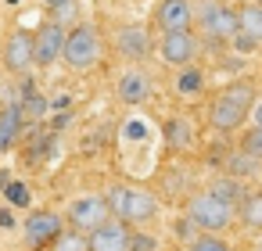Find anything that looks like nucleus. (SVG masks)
I'll use <instances>...</instances> for the list:
<instances>
[{
    "label": "nucleus",
    "instance_id": "nucleus-1",
    "mask_svg": "<svg viewBox=\"0 0 262 251\" xmlns=\"http://www.w3.org/2000/svg\"><path fill=\"white\" fill-rule=\"evenodd\" d=\"M258 104V90L251 79H237L230 86H223L208 108V126L215 133H233L251 119V108Z\"/></svg>",
    "mask_w": 262,
    "mask_h": 251
},
{
    "label": "nucleus",
    "instance_id": "nucleus-2",
    "mask_svg": "<svg viewBox=\"0 0 262 251\" xmlns=\"http://www.w3.org/2000/svg\"><path fill=\"white\" fill-rule=\"evenodd\" d=\"M108 208L115 219H122L126 226H144L158 215V194L147 187H133V183H115L104 194Z\"/></svg>",
    "mask_w": 262,
    "mask_h": 251
},
{
    "label": "nucleus",
    "instance_id": "nucleus-3",
    "mask_svg": "<svg viewBox=\"0 0 262 251\" xmlns=\"http://www.w3.org/2000/svg\"><path fill=\"white\" fill-rule=\"evenodd\" d=\"M72 72H90L101 61V33L90 22H79L69 29L65 36V58H61Z\"/></svg>",
    "mask_w": 262,
    "mask_h": 251
},
{
    "label": "nucleus",
    "instance_id": "nucleus-4",
    "mask_svg": "<svg viewBox=\"0 0 262 251\" xmlns=\"http://www.w3.org/2000/svg\"><path fill=\"white\" fill-rule=\"evenodd\" d=\"M187 215H190L205 233H219V230H226V226L237 219V204L223 201V197L212 194V190H198V194L187 201Z\"/></svg>",
    "mask_w": 262,
    "mask_h": 251
},
{
    "label": "nucleus",
    "instance_id": "nucleus-5",
    "mask_svg": "<svg viewBox=\"0 0 262 251\" xmlns=\"http://www.w3.org/2000/svg\"><path fill=\"white\" fill-rule=\"evenodd\" d=\"M198 29L215 40V43H226L241 33V18H237V8L223 4V0H198V15H194Z\"/></svg>",
    "mask_w": 262,
    "mask_h": 251
},
{
    "label": "nucleus",
    "instance_id": "nucleus-6",
    "mask_svg": "<svg viewBox=\"0 0 262 251\" xmlns=\"http://www.w3.org/2000/svg\"><path fill=\"white\" fill-rule=\"evenodd\" d=\"M65 230H69V226H65V215L54 212V208H36V212H29L26 222H22V237H26V244H29L33 251L51 247Z\"/></svg>",
    "mask_w": 262,
    "mask_h": 251
},
{
    "label": "nucleus",
    "instance_id": "nucleus-7",
    "mask_svg": "<svg viewBox=\"0 0 262 251\" xmlns=\"http://www.w3.org/2000/svg\"><path fill=\"white\" fill-rule=\"evenodd\" d=\"M65 36L69 29L54 18V22H43L36 33H33V43H36V69H51L65 58Z\"/></svg>",
    "mask_w": 262,
    "mask_h": 251
},
{
    "label": "nucleus",
    "instance_id": "nucleus-8",
    "mask_svg": "<svg viewBox=\"0 0 262 251\" xmlns=\"http://www.w3.org/2000/svg\"><path fill=\"white\" fill-rule=\"evenodd\" d=\"M4 69L11 76H26L33 65H36V43H33V33L29 29H15L4 43V54H0Z\"/></svg>",
    "mask_w": 262,
    "mask_h": 251
},
{
    "label": "nucleus",
    "instance_id": "nucleus-9",
    "mask_svg": "<svg viewBox=\"0 0 262 251\" xmlns=\"http://www.w3.org/2000/svg\"><path fill=\"white\" fill-rule=\"evenodd\" d=\"M104 219H112V208H108L104 194H101V197H97V194H83V197H76V201L69 204V222H72V230L90 233V230H97Z\"/></svg>",
    "mask_w": 262,
    "mask_h": 251
},
{
    "label": "nucleus",
    "instance_id": "nucleus-10",
    "mask_svg": "<svg viewBox=\"0 0 262 251\" xmlns=\"http://www.w3.org/2000/svg\"><path fill=\"white\" fill-rule=\"evenodd\" d=\"M162 61L169 69H187L194 65L198 58V36L190 29H180V33H162V47H158Z\"/></svg>",
    "mask_w": 262,
    "mask_h": 251
},
{
    "label": "nucleus",
    "instance_id": "nucleus-11",
    "mask_svg": "<svg viewBox=\"0 0 262 251\" xmlns=\"http://www.w3.org/2000/svg\"><path fill=\"white\" fill-rule=\"evenodd\" d=\"M90 237V251H133V226H126L122 219H104L97 230L86 233Z\"/></svg>",
    "mask_w": 262,
    "mask_h": 251
},
{
    "label": "nucleus",
    "instance_id": "nucleus-12",
    "mask_svg": "<svg viewBox=\"0 0 262 251\" xmlns=\"http://www.w3.org/2000/svg\"><path fill=\"white\" fill-rule=\"evenodd\" d=\"M194 0H158L155 8V26L162 33H180V29H190L194 26Z\"/></svg>",
    "mask_w": 262,
    "mask_h": 251
},
{
    "label": "nucleus",
    "instance_id": "nucleus-13",
    "mask_svg": "<svg viewBox=\"0 0 262 251\" xmlns=\"http://www.w3.org/2000/svg\"><path fill=\"white\" fill-rule=\"evenodd\" d=\"M115 47L126 61H144L151 54V33L144 26H122L115 33Z\"/></svg>",
    "mask_w": 262,
    "mask_h": 251
},
{
    "label": "nucleus",
    "instance_id": "nucleus-14",
    "mask_svg": "<svg viewBox=\"0 0 262 251\" xmlns=\"http://www.w3.org/2000/svg\"><path fill=\"white\" fill-rule=\"evenodd\" d=\"M115 90H119V101H122V104H144V101L151 97V79H147L144 69L129 65V69L119 76Z\"/></svg>",
    "mask_w": 262,
    "mask_h": 251
},
{
    "label": "nucleus",
    "instance_id": "nucleus-15",
    "mask_svg": "<svg viewBox=\"0 0 262 251\" xmlns=\"http://www.w3.org/2000/svg\"><path fill=\"white\" fill-rule=\"evenodd\" d=\"M22 122H26V115H22L18 101L8 104V108H0V154L15 151V144L22 136Z\"/></svg>",
    "mask_w": 262,
    "mask_h": 251
},
{
    "label": "nucleus",
    "instance_id": "nucleus-16",
    "mask_svg": "<svg viewBox=\"0 0 262 251\" xmlns=\"http://www.w3.org/2000/svg\"><path fill=\"white\" fill-rule=\"evenodd\" d=\"M165 147L169 151H190L194 147V126H190L187 115L165 119Z\"/></svg>",
    "mask_w": 262,
    "mask_h": 251
},
{
    "label": "nucleus",
    "instance_id": "nucleus-17",
    "mask_svg": "<svg viewBox=\"0 0 262 251\" xmlns=\"http://www.w3.org/2000/svg\"><path fill=\"white\" fill-rule=\"evenodd\" d=\"M176 94L180 97H201V90H205V72L198 69V65H187V69H176Z\"/></svg>",
    "mask_w": 262,
    "mask_h": 251
},
{
    "label": "nucleus",
    "instance_id": "nucleus-18",
    "mask_svg": "<svg viewBox=\"0 0 262 251\" xmlns=\"http://www.w3.org/2000/svg\"><path fill=\"white\" fill-rule=\"evenodd\" d=\"M237 18H241V33L262 43V0H248V4H241Z\"/></svg>",
    "mask_w": 262,
    "mask_h": 251
},
{
    "label": "nucleus",
    "instance_id": "nucleus-19",
    "mask_svg": "<svg viewBox=\"0 0 262 251\" xmlns=\"http://www.w3.org/2000/svg\"><path fill=\"white\" fill-rule=\"evenodd\" d=\"M237 219L251 230H262V190H251L244 194V201L237 204Z\"/></svg>",
    "mask_w": 262,
    "mask_h": 251
},
{
    "label": "nucleus",
    "instance_id": "nucleus-20",
    "mask_svg": "<svg viewBox=\"0 0 262 251\" xmlns=\"http://www.w3.org/2000/svg\"><path fill=\"white\" fill-rule=\"evenodd\" d=\"M47 251H90V237L83 230H65Z\"/></svg>",
    "mask_w": 262,
    "mask_h": 251
},
{
    "label": "nucleus",
    "instance_id": "nucleus-21",
    "mask_svg": "<svg viewBox=\"0 0 262 251\" xmlns=\"http://www.w3.org/2000/svg\"><path fill=\"white\" fill-rule=\"evenodd\" d=\"M258 165H262V162H258V158H251V154H248V151H241V147H237V151L230 154V162H226L230 176H237V179H241V176H251V172H258Z\"/></svg>",
    "mask_w": 262,
    "mask_h": 251
},
{
    "label": "nucleus",
    "instance_id": "nucleus-22",
    "mask_svg": "<svg viewBox=\"0 0 262 251\" xmlns=\"http://www.w3.org/2000/svg\"><path fill=\"white\" fill-rule=\"evenodd\" d=\"M208 190H212V194H219V197H223V201H230V204H241V201H244V190H241L237 176H223V179H215Z\"/></svg>",
    "mask_w": 262,
    "mask_h": 251
},
{
    "label": "nucleus",
    "instance_id": "nucleus-23",
    "mask_svg": "<svg viewBox=\"0 0 262 251\" xmlns=\"http://www.w3.org/2000/svg\"><path fill=\"white\" fill-rule=\"evenodd\" d=\"M187 251H233V247H230V240H223V237H215V233H198V237L187 244Z\"/></svg>",
    "mask_w": 262,
    "mask_h": 251
},
{
    "label": "nucleus",
    "instance_id": "nucleus-24",
    "mask_svg": "<svg viewBox=\"0 0 262 251\" xmlns=\"http://www.w3.org/2000/svg\"><path fill=\"white\" fill-rule=\"evenodd\" d=\"M4 197H8L11 208H29V201H33V194H29V187H26L22 179H11V183L4 187Z\"/></svg>",
    "mask_w": 262,
    "mask_h": 251
},
{
    "label": "nucleus",
    "instance_id": "nucleus-25",
    "mask_svg": "<svg viewBox=\"0 0 262 251\" xmlns=\"http://www.w3.org/2000/svg\"><path fill=\"white\" fill-rule=\"evenodd\" d=\"M237 147H241V151H248L251 158H258V162H262V129H258V126H251V129L241 136V144H237Z\"/></svg>",
    "mask_w": 262,
    "mask_h": 251
},
{
    "label": "nucleus",
    "instance_id": "nucleus-26",
    "mask_svg": "<svg viewBox=\"0 0 262 251\" xmlns=\"http://www.w3.org/2000/svg\"><path fill=\"white\" fill-rule=\"evenodd\" d=\"M54 144H58V136H54V133H47V136H40V140H36V147L29 151V158H36V162H40V158H47V154H54Z\"/></svg>",
    "mask_w": 262,
    "mask_h": 251
},
{
    "label": "nucleus",
    "instance_id": "nucleus-27",
    "mask_svg": "<svg viewBox=\"0 0 262 251\" xmlns=\"http://www.w3.org/2000/svg\"><path fill=\"white\" fill-rule=\"evenodd\" d=\"M198 230H201V226H198V222H194L187 212H183V219H176V237H180V240H187V244H190Z\"/></svg>",
    "mask_w": 262,
    "mask_h": 251
},
{
    "label": "nucleus",
    "instance_id": "nucleus-28",
    "mask_svg": "<svg viewBox=\"0 0 262 251\" xmlns=\"http://www.w3.org/2000/svg\"><path fill=\"white\" fill-rule=\"evenodd\" d=\"M230 43H233L237 51H244V54H248V51H255V47H262L258 40H251V36H244V33H237V36H233Z\"/></svg>",
    "mask_w": 262,
    "mask_h": 251
},
{
    "label": "nucleus",
    "instance_id": "nucleus-29",
    "mask_svg": "<svg viewBox=\"0 0 262 251\" xmlns=\"http://www.w3.org/2000/svg\"><path fill=\"white\" fill-rule=\"evenodd\" d=\"M133 251H155V240L147 233H133Z\"/></svg>",
    "mask_w": 262,
    "mask_h": 251
},
{
    "label": "nucleus",
    "instance_id": "nucleus-30",
    "mask_svg": "<svg viewBox=\"0 0 262 251\" xmlns=\"http://www.w3.org/2000/svg\"><path fill=\"white\" fill-rule=\"evenodd\" d=\"M43 4H47L51 11H69V8L76 4V0H43Z\"/></svg>",
    "mask_w": 262,
    "mask_h": 251
},
{
    "label": "nucleus",
    "instance_id": "nucleus-31",
    "mask_svg": "<svg viewBox=\"0 0 262 251\" xmlns=\"http://www.w3.org/2000/svg\"><path fill=\"white\" fill-rule=\"evenodd\" d=\"M251 126H258V129H262V101L251 108Z\"/></svg>",
    "mask_w": 262,
    "mask_h": 251
},
{
    "label": "nucleus",
    "instance_id": "nucleus-32",
    "mask_svg": "<svg viewBox=\"0 0 262 251\" xmlns=\"http://www.w3.org/2000/svg\"><path fill=\"white\" fill-rule=\"evenodd\" d=\"M0 226H4V230H11V226H15V219H11V212H0Z\"/></svg>",
    "mask_w": 262,
    "mask_h": 251
},
{
    "label": "nucleus",
    "instance_id": "nucleus-33",
    "mask_svg": "<svg viewBox=\"0 0 262 251\" xmlns=\"http://www.w3.org/2000/svg\"><path fill=\"white\" fill-rule=\"evenodd\" d=\"M0 94H4V86H0Z\"/></svg>",
    "mask_w": 262,
    "mask_h": 251
}]
</instances>
